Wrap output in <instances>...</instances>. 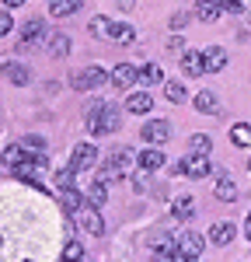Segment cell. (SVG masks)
Returning <instances> with one entry per match:
<instances>
[{"label": "cell", "instance_id": "1", "mask_svg": "<svg viewBox=\"0 0 251 262\" xmlns=\"http://www.w3.org/2000/svg\"><path fill=\"white\" fill-rule=\"evenodd\" d=\"M84 112H87V129H91L94 137L115 133V129H119V122H122L119 108H115L112 101H91V105H87Z\"/></svg>", "mask_w": 251, "mask_h": 262}, {"label": "cell", "instance_id": "2", "mask_svg": "<svg viewBox=\"0 0 251 262\" xmlns=\"http://www.w3.org/2000/svg\"><path fill=\"white\" fill-rule=\"evenodd\" d=\"M108 81H112V74H105L102 67H84L81 74L73 77V88H77V91H98V88L108 84Z\"/></svg>", "mask_w": 251, "mask_h": 262}, {"label": "cell", "instance_id": "3", "mask_svg": "<svg viewBox=\"0 0 251 262\" xmlns=\"http://www.w3.org/2000/svg\"><path fill=\"white\" fill-rule=\"evenodd\" d=\"M45 39V21H39V18H32V21H24L21 25V53H28V49H35L39 42Z\"/></svg>", "mask_w": 251, "mask_h": 262}, {"label": "cell", "instance_id": "4", "mask_svg": "<svg viewBox=\"0 0 251 262\" xmlns=\"http://www.w3.org/2000/svg\"><path fill=\"white\" fill-rule=\"evenodd\" d=\"M94 161H98V147L94 143H77L73 147V154H70V168L73 171H87V168H94Z\"/></svg>", "mask_w": 251, "mask_h": 262}, {"label": "cell", "instance_id": "5", "mask_svg": "<svg viewBox=\"0 0 251 262\" xmlns=\"http://www.w3.org/2000/svg\"><path fill=\"white\" fill-rule=\"evenodd\" d=\"M203 252H206V242H203V234H195V231H185V234L178 238V259H203Z\"/></svg>", "mask_w": 251, "mask_h": 262}, {"label": "cell", "instance_id": "6", "mask_svg": "<svg viewBox=\"0 0 251 262\" xmlns=\"http://www.w3.org/2000/svg\"><path fill=\"white\" fill-rule=\"evenodd\" d=\"M178 171H182L185 179H206L209 171H213L209 154H192V158H185V161L178 164Z\"/></svg>", "mask_w": 251, "mask_h": 262}, {"label": "cell", "instance_id": "7", "mask_svg": "<svg viewBox=\"0 0 251 262\" xmlns=\"http://www.w3.org/2000/svg\"><path fill=\"white\" fill-rule=\"evenodd\" d=\"M203 67H206V74H220V70L227 67V49H223V46L203 49Z\"/></svg>", "mask_w": 251, "mask_h": 262}, {"label": "cell", "instance_id": "8", "mask_svg": "<svg viewBox=\"0 0 251 262\" xmlns=\"http://www.w3.org/2000/svg\"><path fill=\"white\" fill-rule=\"evenodd\" d=\"M143 140L146 143H164L167 137H171V126H167L164 119H150V122H143Z\"/></svg>", "mask_w": 251, "mask_h": 262}, {"label": "cell", "instance_id": "9", "mask_svg": "<svg viewBox=\"0 0 251 262\" xmlns=\"http://www.w3.org/2000/svg\"><path fill=\"white\" fill-rule=\"evenodd\" d=\"M154 108V95L150 91H133L129 98H126V112H133V116H143Z\"/></svg>", "mask_w": 251, "mask_h": 262}, {"label": "cell", "instance_id": "10", "mask_svg": "<svg viewBox=\"0 0 251 262\" xmlns=\"http://www.w3.org/2000/svg\"><path fill=\"white\" fill-rule=\"evenodd\" d=\"M213 196H216L220 203H234V200H237V185H234V175L220 171V179H216V189H213Z\"/></svg>", "mask_w": 251, "mask_h": 262}, {"label": "cell", "instance_id": "11", "mask_svg": "<svg viewBox=\"0 0 251 262\" xmlns=\"http://www.w3.org/2000/svg\"><path fill=\"white\" fill-rule=\"evenodd\" d=\"M0 74H4L11 84H18V88H21V84H32V70H28L24 63H4Z\"/></svg>", "mask_w": 251, "mask_h": 262}, {"label": "cell", "instance_id": "12", "mask_svg": "<svg viewBox=\"0 0 251 262\" xmlns=\"http://www.w3.org/2000/svg\"><path fill=\"white\" fill-rule=\"evenodd\" d=\"M0 161L7 164V168H21V164L32 161V158H28V147H24V143H11V147H4Z\"/></svg>", "mask_w": 251, "mask_h": 262}, {"label": "cell", "instance_id": "13", "mask_svg": "<svg viewBox=\"0 0 251 262\" xmlns=\"http://www.w3.org/2000/svg\"><path fill=\"white\" fill-rule=\"evenodd\" d=\"M140 81V70L133 67V63H119L115 70H112V84L115 88H129V84H136Z\"/></svg>", "mask_w": 251, "mask_h": 262}, {"label": "cell", "instance_id": "14", "mask_svg": "<svg viewBox=\"0 0 251 262\" xmlns=\"http://www.w3.org/2000/svg\"><path fill=\"white\" fill-rule=\"evenodd\" d=\"M154 259H178V242L174 238H157L154 248H150Z\"/></svg>", "mask_w": 251, "mask_h": 262}, {"label": "cell", "instance_id": "15", "mask_svg": "<svg viewBox=\"0 0 251 262\" xmlns=\"http://www.w3.org/2000/svg\"><path fill=\"white\" fill-rule=\"evenodd\" d=\"M234 234H237V231H234V224H230V221H220V224H213L209 242H213V245H230V242H234Z\"/></svg>", "mask_w": 251, "mask_h": 262}, {"label": "cell", "instance_id": "16", "mask_svg": "<svg viewBox=\"0 0 251 262\" xmlns=\"http://www.w3.org/2000/svg\"><path fill=\"white\" fill-rule=\"evenodd\" d=\"M108 39L133 42V39H136V28H133V25H126V21H108Z\"/></svg>", "mask_w": 251, "mask_h": 262}, {"label": "cell", "instance_id": "17", "mask_svg": "<svg viewBox=\"0 0 251 262\" xmlns=\"http://www.w3.org/2000/svg\"><path fill=\"white\" fill-rule=\"evenodd\" d=\"M81 224H84V231L94 234V238H102V234H105V221H102V213H98V206H91V213H84Z\"/></svg>", "mask_w": 251, "mask_h": 262}, {"label": "cell", "instance_id": "18", "mask_svg": "<svg viewBox=\"0 0 251 262\" xmlns=\"http://www.w3.org/2000/svg\"><path fill=\"white\" fill-rule=\"evenodd\" d=\"M129 161H133V150H129V147H122V150H112V158H108V168H112V171H108V179H112V175H122Z\"/></svg>", "mask_w": 251, "mask_h": 262}, {"label": "cell", "instance_id": "19", "mask_svg": "<svg viewBox=\"0 0 251 262\" xmlns=\"http://www.w3.org/2000/svg\"><path fill=\"white\" fill-rule=\"evenodd\" d=\"M140 168H143V171H157V168H164V154L157 150V143L146 147L143 154H140Z\"/></svg>", "mask_w": 251, "mask_h": 262}, {"label": "cell", "instance_id": "20", "mask_svg": "<svg viewBox=\"0 0 251 262\" xmlns=\"http://www.w3.org/2000/svg\"><path fill=\"white\" fill-rule=\"evenodd\" d=\"M81 4L84 0H53V4H49V14H53V18H70V14L81 11Z\"/></svg>", "mask_w": 251, "mask_h": 262}, {"label": "cell", "instance_id": "21", "mask_svg": "<svg viewBox=\"0 0 251 262\" xmlns=\"http://www.w3.org/2000/svg\"><path fill=\"white\" fill-rule=\"evenodd\" d=\"M182 70H185V77H199V74H206V67H203V53H185V56H182Z\"/></svg>", "mask_w": 251, "mask_h": 262}, {"label": "cell", "instance_id": "22", "mask_svg": "<svg viewBox=\"0 0 251 262\" xmlns=\"http://www.w3.org/2000/svg\"><path fill=\"white\" fill-rule=\"evenodd\" d=\"M60 200H63V206H66V213H77L84 203H87V196H81V192L70 185V189H60Z\"/></svg>", "mask_w": 251, "mask_h": 262}, {"label": "cell", "instance_id": "23", "mask_svg": "<svg viewBox=\"0 0 251 262\" xmlns=\"http://www.w3.org/2000/svg\"><path fill=\"white\" fill-rule=\"evenodd\" d=\"M220 14H223V11H220L216 0H199V7H195V18L199 21H216Z\"/></svg>", "mask_w": 251, "mask_h": 262}, {"label": "cell", "instance_id": "24", "mask_svg": "<svg viewBox=\"0 0 251 262\" xmlns=\"http://www.w3.org/2000/svg\"><path fill=\"white\" fill-rule=\"evenodd\" d=\"M195 108H199V112H206V116H216L220 101H216L213 91H199V95H195Z\"/></svg>", "mask_w": 251, "mask_h": 262}, {"label": "cell", "instance_id": "25", "mask_svg": "<svg viewBox=\"0 0 251 262\" xmlns=\"http://www.w3.org/2000/svg\"><path fill=\"white\" fill-rule=\"evenodd\" d=\"M140 81L143 84H161L164 81V70H161L157 63H143V67H140Z\"/></svg>", "mask_w": 251, "mask_h": 262}, {"label": "cell", "instance_id": "26", "mask_svg": "<svg viewBox=\"0 0 251 262\" xmlns=\"http://www.w3.org/2000/svg\"><path fill=\"white\" fill-rule=\"evenodd\" d=\"M230 140L237 143V147H251V126L248 122H237V126L230 129Z\"/></svg>", "mask_w": 251, "mask_h": 262}, {"label": "cell", "instance_id": "27", "mask_svg": "<svg viewBox=\"0 0 251 262\" xmlns=\"http://www.w3.org/2000/svg\"><path fill=\"white\" fill-rule=\"evenodd\" d=\"M105 200H108V196H105V182L98 179L94 185H91V189H87V206H98V210H102Z\"/></svg>", "mask_w": 251, "mask_h": 262}, {"label": "cell", "instance_id": "28", "mask_svg": "<svg viewBox=\"0 0 251 262\" xmlns=\"http://www.w3.org/2000/svg\"><path fill=\"white\" fill-rule=\"evenodd\" d=\"M66 53H70V39H66V35H53V39H49V56H66Z\"/></svg>", "mask_w": 251, "mask_h": 262}, {"label": "cell", "instance_id": "29", "mask_svg": "<svg viewBox=\"0 0 251 262\" xmlns=\"http://www.w3.org/2000/svg\"><path fill=\"white\" fill-rule=\"evenodd\" d=\"M164 95H167V101H174V105H182V101L188 98V91H185V84H178V81H171L164 88Z\"/></svg>", "mask_w": 251, "mask_h": 262}, {"label": "cell", "instance_id": "30", "mask_svg": "<svg viewBox=\"0 0 251 262\" xmlns=\"http://www.w3.org/2000/svg\"><path fill=\"white\" fill-rule=\"evenodd\" d=\"M188 147H192V154H209V150H213V140H209L206 133H195V137L188 140Z\"/></svg>", "mask_w": 251, "mask_h": 262}, {"label": "cell", "instance_id": "31", "mask_svg": "<svg viewBox=\"0 0 251 262\" xmlns=\"http://www.w3.org/2000/svg\"><path fill=\"white\" fill-rule=\"evenodd\" d=\"M171 210H174V217H182V221H188V217H192V200H188V196H178Z\"/></svg>", "mask_w": 251, "mask_h": 262}, {"label": "cell", "instance_id": "32", "mask_svg": "<svg viewBox=\"0 0 251 262\" xmlns=\"http://www.w3.org/2000/svg\"><path fill=\"white\" fill-rule=\"evenodd\" d=\"M216 4H220V11H223V14H234V18H237V14H244V0H216Z\"/></svg>", "mask_w": 251, "mask_h": 262}, {"label": "cell", "instance_id": "33", "mask_svg": "<svg viewBox=\"0 0 251 262\" xmlns=\"http://www.w3.org/2000/svg\"><path fill=\"white\" fill-rule=\"evenodd\" d=\"M63 259H84V245L81 242H70V245H66V252H63Z\"/></svg>", "mask_w": 251, "mask_h": 262}, {"label": "cell", "instance_id": "34", "mask_svg": "<svg viewBox=\"0 0 251 262\" xmlns=\"http://www.w3.org/2000/svg\"><path fill=\"white\" fill-rule=\"evenodd\" d=\"M91 32H94V35H108V18H105V14H98V18L91 21Z\"/></svg>", "mask_w": 251, "mask_h": 262}, {"label": "cell", "instance_id": "35", "mask_svg": "<svg viewBox=\"0 0 251 262\" xmlns=\"http://www.w3.org/2000/svg\"><path fill=\"white\" fill-rule=\"evenodd\" d=\"M73 175H77L73 168H66V171H60V175H56V185H60V189H70V185H73Z\"/></svg>", "mask_w": 251, "mask_h": 262}, {"label": "cell", "instance_id": "36", "mask_svg": "<svg viewBox=\"0 0 251 262\" xmlns=\"http://www.w3.org/2000/svg\"><path fill=\"white\" fill-rule=\"evenodd\" d=\"M11 28H14V21H11V7H7V11H0V35H11Z\"/></svg>", "mask_w": 251, "mask_h": 262}, {"label": "cell", "instance_id": "37", "mask_svg": "<svg viewBox=\"0 0 251 262\" xmlns=\"http://www.w3.org/2000/svg\"><path fill=\"white\" fill-rule=\"evenodd\" d=\"M185 21H188V14H185V11H178V14H171V28H182Z\"/></svg>", "mask_w": 251, "mask_h": 262}, {"label": "cell", "instance_id": "38", "mask_svg": "<svg viewBox=\"0 0 251 262\" xmlns=\"http://www.w3.org/2000/svg\"><path fill=\"white\" fill-rule=\"evenodd\" d=\"M167 46H171V49H182V46H185V39H182V35H174V39H167Z\"/></svg>", "mask_w": 251, "mask_h": 262}, {"label": "cell", "instance_id": "39", "mask_svg": "<svg viewBox=\"0 0 251 262\" xmlns=\"http://www.w3.org/2000/svg\"><path fill=\"white\" fill-rule=\"evenodd\" d=\"M21 4H24V0H4V7H11V11H14V7H21Z\"/></svg>", "mask_w": 251, "mask_h": 262}, {"label": "cell", "instance_id": "40", "mask_svg": "<svg viewBox=\"0 0 251 262\" xmlns=\"http://www.w3.org/2000/svg\"><path fill=\"white\" fill-rule=\"evenodd\" d=\"M244 234H248V242H251V217L244 221Z\"/></svg>", "mask_w": 251, "mask_h": 262}, {"label": "cell", "instance_id": "41", "mask_svg": "<svg viewBox=\"0 0 251 262\" xmlns=\"http://www.w3.org/2000/svg\"><path fill=\"white\" fill-rule=\"evenodd\" d=\"M248 171H251V161H248Z\"/></svg>", "mask_w": 251, "mask_h": 262}, {"label": "cell", "instance_id": "42", "mask_svg": "<svg viewBox=\"0 0 251 262\" xmlns=\"http://www.w3.org/2000/svg\"><path fill=\"white\" fill-rule=\"evenodd\" d=\"M248 21H251V14H248Z\"/></svg>", "mask_w": 251, "mask_h": 262}]
</instances>
